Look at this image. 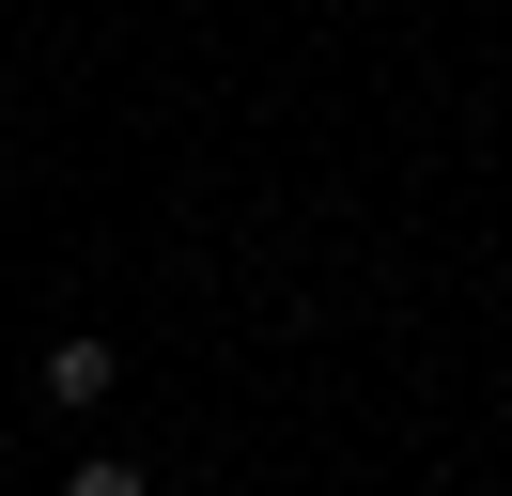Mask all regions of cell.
Returning a JSON list of instances; mask_svg holds the SVG:
<instances>
[{"instance_id": "6da1fadb", "label": "cell", "mask_w": 512, "mask_h": 496, "mask_svg": "<svg viewBox=\"0 0 512 496\" xmlns=\"http://www.w3.org/2000/svg\"><path fill=\"white\" fill-rule=\"evenodd\" d=\"M32 388L63 403V419H109V388H125V357H109V341L78 326V341H47V372H32Z\"/></svg>"}, {"instance_id": "7a4b0ae2", "label": "cell", "mask_w": 512, "mask_h": 496, "mask_svg": "<svg viewBox=\"0 0 512 496\" xmlns=\"http://www.w3.org/2000/svg\"><path fill=\"white\" fill-rule=\"evenodd\" d=\"M63 496H156V481H140V465H125V450H94V465H78V481H63Z\"/></svg>"}]
</instances>
